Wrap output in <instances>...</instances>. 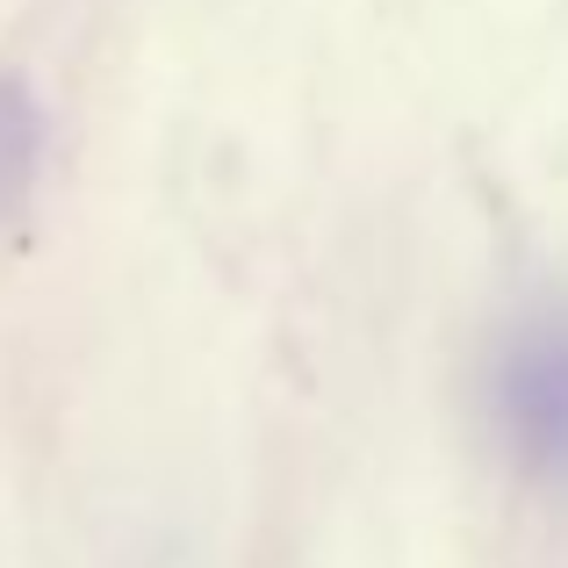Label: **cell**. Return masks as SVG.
Listing matches in <instances>:
<instances>
[{
  "label": "cell",
  "mask_w": 568,
  "mask_h": 568,
  "mask_svg": "<svg viewBox=\"0 0 568 568\" xmlns=\"http://www.w3.org/2000/svg\"><path fill=\"white\" fill-rule=\"evenodd\" d=\"M497 425L518 460L568 475V317L526 324L497 367Z\"/></svg>",
  "instance_id": "cell-1"
}]
</instances>
